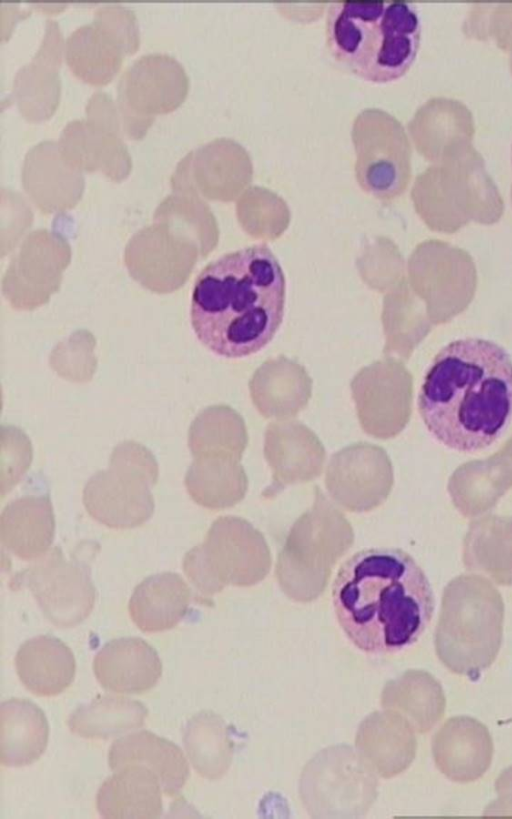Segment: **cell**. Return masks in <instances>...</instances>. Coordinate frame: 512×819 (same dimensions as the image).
Returning <instances> with one entry per match:
<instances>
[{
	"label": "cell",
	"instance_id": "cell-20",
	"mask_svg": "<svg viewBox=\"0 0 512 819\" xmlns=\"http://www.w3.org/2000/svg\"><path fill=\"white\" fill-rule=\"evenodd\" d=\"M162 792L153 770L142 764H127L103 782L96 807L104 818H158L163 810Z\"/></svg>",
	"mask_w": 512,
	"mask_h": 819
},
{
	"label": "cell",
	"instance_id": "cell-16",
	"mask_svg": "<svg viewBox=\"0 0 512 819\" xmlns=\"http://www.w3.org/2000/svg\"><path fill=\"white\" fill-rule=\"evenodd\" d=\"M408 130L418 153L434 164L470 145L475 128L472 114L463 103L436 97L415 112Z\"/></svg>",
	"mask_w": 512,
	"mask_h": 819
},
{
	"label": "cell",
	"instance_id": "cell-17",
	"mask_svg": "<svg viewBox=\"0 0 512 819\" xmlns=\"http://www.w3.org/2000/svg\"><path fill=\"white\" fill-rule=\"evenodd\" d=\"M21 178L27 194L46 211L73 206L85 184L82 171L63 158L58 143L47 140L26 153Z\"/></svg>",
	"mask_w": 512,
	"mask_h": 819
},
{
	"label": "cell",
	"instance_id": "cell-13",
	"mask_svg": "<svg viewBox=\"0 0 512 819\" xmlns=\"http://www.w3.org/2000/svg\"><path fill=\"white\" fill-rule=\"evenodd\" d=\"M325 482L330 496L346 510L369 511L389 495L392 466L383 448L357 443L331 457Z\"/></svg>",
	"mask_w": 512,
	"mask_h": 819
},
{
	"label": "cell",
	"instance_id": "cell-21",
	"mask_svg": "<svg viewBox=\"0 0 512 819\" xmlns=\"http://www.w3.org/2000/svg\"><path fill=\"white\" fill-rule=\"evenodd\" d=\"M54 535L55 517L48 495L22 496L1 513V543L21 560H36L45 555Z\"/></svg>",
	"mask_w": 512,
	"mask_h": 819
},
{
	"label": "cell",
	"instance_id": "cell-27",
	"mask_svg": "<svg viewBox=\"0 0 512 819\" xmlns=\"http://www.w3.org/2000/svg\"><path fill=\"white\" fill-rule=\"evenodd\" d=\"M185 487L194 502L219 510L233 506L244 497L247 478L238 459L199 457L186 472Z\"/></svg>",
	"mask_w": 512,
	"mask_h": 819
},
{
	"label": "cell",
	"instance_id": "cell-25",
	"mask_svg": "<svg viewBox=\"0 0 512 819\" xmlns=\"http://www.w3.org/2000/svg\"><path fill=\"white\" fill-rule=\"evenodd\" d=\"M49 725L32 701L11 698L0 706V762L7 767L37 761L47 747Z\"/></svg>",
	"mask_w": 512,
	"mask_h": 819
},
{
	"label": "cell",
	"instance_id": "cell-5",
	"mask_svg": "<svg viewBox=\"0 0 512 819\" xmlns=\"http://www.w3.org/2000/svg\"><path fill=\"white\" fill-rule=\"evenodd\" d=\"M316 490L314 506L291 528L276 567L282 589L296 599L302 586L306 587V600L317 597L328 581L331 567L353 542L349 523Z\"/></svg>",
	"mask_w": 512,
	"mask_h": 819
},
{
	"label": "cell",
	"instance_id": "cell-31",
	"mask_svg": "<svg viewBox=\"0 0 512 819\" xmlns=\"http://www.w3.org/2000/svg\"><path fill=\"white\" fill-rule=\"evenodd\" d=\"M477 6L464 23L465 33L478 39L492 37L509 54L512 72V3L492 4V9Z\"/></svg>",
	"mask_w": 512,
	"mask_h": 819
},
{
	"label": "cell",
	"instance_id": "cell-10",
	"mask_svg": "<svg viewBox=\"0 0 512 819\" xmlns=\"http://www.w3.org/2000/svg\"><path fill=\"white\" fill-rule=\"evenodd\" d=\"M12 581L27 586L44 616L59 628L80 624L94 608L96 590L87 567L68 560L59 547L36 559Z\"/></svg>",
	"mask_w": 512,
	"mask_h": 819
},
{
	"label": "cell",
	"instance_id": "cell-11",
	"mask_svg": "<svg viewBox=\"0 0 512 819\" xmlns=\"http://www.w3.org/2000/svg\"><path fill=\"white\" fill-rule=\"evenodd\" d=\"M248 522L235 517H221L213 522L202 544L189 550L183 559V570L203 595H213L225 585H249L248 555L251 546L264 540Z\"/></svg>",
	"mask_w": 512,
	"mask_h": 819
},
{
	"label": "cell",
	"instance_id": "cell-18",
	"mask_svg": "<svg viewBox=\"0 0 512 819\" xmlns=\"http://www.w3.org/2000/svg\"><path fill=\"white\" fill-rule=\"evenodd\" d=\"M63 40L56 22L48 20L42 44L30 64L15 76L13 93L22 115L30 121L47 119L57 108Z\"/></svg>",
	"mask_w": 512,
	"mask_h": 819
},
{
	"label": "cell",
	"instance_id": "cell-2",
	"mask_svg": "<svg viewBox=\"0 0 512 819\" xmlns=\"http://www.w3.org/2000/svg\"><path fill=\"white\" fill-rule=\"evenodd\" d=\"M286 277L266 244L248 246L208 263L198 274L190 322L213 354L239 359L264 349L285 315Z\"/></svg>",
	"mask_w": 512,
	"mask_h": 819
},
{
	"label": "cell",
	"instance_id": "cell-30",
	"mask_svg": "<svg viewBox=\"0 0 512 819\" xmlns=\"http://www.w3.org/2000/svg\"><path fill=\"white\" fill-rule=\"evenodd\" d=\"M183 743L194 769L203 777H219L228 761V746L220 719L203 711L190 718L183 730Z\"/></svg>",
	"mask_w": 512,
	"mask_h": 819
},
{
	"label": "cell",
	"instance_id": "cell-7",
	"mask_svg": "<svg viewBox=\"0 0 512 819\" xmlns=\"http://www.w3.org/2000/svg\"><path fill=\"white\" fill-rule=\"evenodd\" d=\"M359 186L383 201L401 196L411 179V146L402 124L391 114L368 108L351 131Z\"/></svg>",
	"mask_w": 512,
	"mask_h": 819
},
{
	"label": "cell",
	"instance_id": "cell-8",
	"mask_svg": "<svg viewBox=\"0 0 512 819\" xmlns=\"http://www.w3.org/2000/svg\"><path fill=\"white\" fill-rule=\"evenodd\" d=\"M189 91V78L174 57L152 53L135 60L117 86V106L123 131L141 139L160 114L177 109Z\"/></svg>",
	"mask_w": 512,
	"mask_h": 819
},
{
	"label": "cell",
	"instance_id": "cell-22",
	"mask_svg": "<svg viewBox=\"0 0 512 819\" xmlns=\"http://www.w3.org/2000/svg\"><path fill=\"white\" fill-rule=\"evenodd\" d=\"M142 764L158 776L163 793L173 797L180 793L189 777V767L182 750L172 741L142 730L117 739L108 752V764L116 770L127 764Z\"/></svg>",
	"mask_w": 512,
	"mask_h": 819
},
{
	"label": "cell",
	"instance_id": "cell-14",
	"mask_svg": "<svg viewBox=\"0 0 512 819\" xmlns=\"http://www.w3.org/2000/svg\"><path fill=\"white\" fill-rule=\"evenodd\" d=\"M58 147L63 158L80 171H101L114 181L125 179L132 168L121 132L90 119L73 120L63 128Z\"/></svg>",
	"mask_w": 512,
	"mask_h": 819
},
{
	"label": "cell",
	"instance_id": "cell-1",
	"mask_svg": "<svg viewBox=\"0 0 512 819\" xmlns=\"http://www.w3.org/2000/svg\"><path fill=\"white\" fill-rule=\"evenodd\" d=\"M431 435L474 453L498 441L512 419V357L494 341L467 337L435 355L417 400Z\"/></svg>",
	"mask_w": 512,
	"mask_h": 819
},
{
	"label": "cell",
	"instance_id": "cell-23",
	"mask_svg": "<svg viewBox=\"0 0 512 819\" xmlns=\"http://www.w3.org/2000/svg\"><path fill=\"white\" fill-rule=\"evenodd\" d=\"M15 667L27 690L36 696L52 697L71 685L76 661L71 649L59 638L39 635L19 647Z\"/></svg>",
	"mask_w": 512,
	"mask_h": 819
},
{
	"label": "cell",
	"instance_id": "cell-26",
	"mask_svg": "<svg viewBox=\"0 0 512 819\" xmlns=\"http://www.w3.org/2000/svg\"><path fill=\"white\" fill-rule=\"evenodd\" d=\"M264 455L272 469L273 481L263 495L270 497L288 485L317 477L322 471L325 450L309 430L296 436L286 432L284 437L267 430Z\"/></svg>",
	"mask_w": 512,
	"mask_h": 819
},
{
	"label": "cell",
	"instance_id": "cell-28",
	"mask_svg": "<svg viewBox=\"0 0 512 819\" xmlns=\"http://www.w3.org/2000/svg\"><path fill=\"white\" fill-rule=\"evenodd\" d=\"M148 709L123 696L100 695L77 707L68 717L70 731L86 739H109L142 727Z\"/></svg>",
	"mask_w": 512,
	"mask_h": 819
},
{
	"label": "cell",
	"instance_id": "cell-15",
	"mask_svg": "<svg viewBox=\"0 0 512 819\" xmlns=\"http://www.w3.org/2000/svg\"><path fill=\"white\" fill-rule=\"evenodd\" d=\"M100 685L114 693L143 694L151 690L162 674L157 651L138 637L108 641L93 660Z\"/></svg>",
	"mask_w": 512,
	"mask_h": 819
},
{
	"label": "cell",
	"instance_id": "cell-32",
	"mask_svg": "<svg viewBox=\"0 0 512 819\" xmlns=\"http://www.w3.org/2000/svg\"><path fill=\"white\" fill-rule=\"evenodd\" d=\"M1 496L24 476L32 462V446L27 435L12 426L1 428Z\"/></svg>",
	"mask_w": 512,
	"mask_h": 819
},
{
	"label": "cell",
	"instance_id": "cell-9",
	"mask_svg": "<svg viewBox=\"0 0 512 819\" xmlns=\"http://www.w3.org/2000/svg\"><path fill=\"white\" fill-rule=\"evenodd\" d=\"M140 44L134 12L113 4L99 8L90 24L75 29L64 45L66 63L82 81L102 86L118 73Z\"/></svg>",
	"mask_w": 512,
	"mask_h": 819
},
{
	"label": "cell",
	"instance_id": "cell-19",
	"mask_svg": "<svg viewBox=\"0 0 512 819\" xmlns=\"http://www.w3.org/2000/svg\"><path fill=\"white\" fill-rule=\"evenodd\" d=\"M438 768L450 779L473 781L490 765L493 745L484 725L469 717H454L445 722L433 741Z\"/></svg>",
	"mask_w": 512,
	"mask_h": 819
},
{
	"label": "cell",
	"instance_id": "cell-6",
	"mask_svg": "<svg viewBox=\"0 0 512 819\" xmlns=\"http://www.w3.org/2000/svg\"><path fill=\"white\" fill-rule=\"evenodd\" d=\"M158 476L152 452L138 442L123 441L113 449L108 469L86 483L83 504L93 519L110 528L138 527L154 512L151 488Z\"/></svg>",
	"mask_w": 512,
	"mask_h": 819
},
{
	"label": "cell",
	"instance_id": "cell-3",
	"mask_svg": "<svg viewBox=\"0 0 512 819\" xmlns=\"http://www.w3.org/2000/svg\"><path fill=\"white\" fill-rule=\"evenodd\" d=\"M332 602L347 638L376 655L414 644L435 608L425 572L411 555L395 548L366 549L348 558L334 579Z\"/></svg>",
	"mask_w": 512,
	"mask_h": 819
},
{
	"label": "cell",
	"instance_id": "cell-12",
	"mask_svg": "<svg viewBox=\"0 0 512 819\" xmlns=\"http://www.w3.org/2000/svg\"><path fill=\"white\" fill-rule=\"evenodd\" d=\"M253 165L246 149L233 139L216 138L187 153L170 183L173 191H193L209 199H234L252 181Z\"/></svg>",
	"mask_w": 512,
	"mask_h": 819
},
{
	"label": "cell",
	"instance_id": "cell-4",
	"mask_svg": "<svg viewBox=\"0 0 512 819\" xmlns=\"http://www.w3.org/2000/svg\"><path fill=\"white\" fill-rule=\"evenodd\" d=\"M327 46L352 74L373 83L401 78L420 44V23L406 2L333 3L328 11Z\"/></svg>",
	"mask_w": 512,
	"mask_h": 819
},
{
	"label": "cell",
	"instance_id": "cell-24",
	"mask_svg": "<svg viewBox=\"0 0 512 819\" xmlns=\"http://www.w3.org/2000/svg\"><path fill=\"white\" fill-rule=\"evenodd\" d=\"M190 599L189 586L179 574H155L134 589L129 614L141 631L162 632L172 629L184 618Z\"/></svg>",
	"mask_w": 512,
	"mask_h": 819
},
{
	"label": "cell",
	"instance_id": "cell-29",
	"mask_svg": "<svg viewBox=\"0 0 512 819\" xmlns=\"http://www.w3.org/2000/svg\"><path fill=\"white\" fill-rule=\"evenodd\" d=\"M247 444L245 429L220 409L202 412L191 424L188 446L194 456L240 459Z\"/></svg>",
	"mask_w": 512,
	"mask_h": 819
}]
</instances>
